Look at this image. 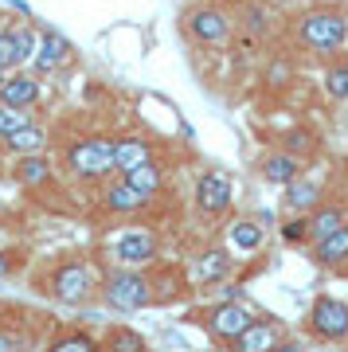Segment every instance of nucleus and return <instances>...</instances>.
<instances>
[{
  "label": "nucleus",
  "instance_id": "f257e3e1",
  "mask_svg": "<svg viewBox=\"0 0 348 352\" xmlns=\"http://www.w3.org/2000/svg\"><path fill=\"white\" fill-rule=\"evenodd\" d=\"M102 274H106V270L98 266V258H94L90 251L59 254V258L43 270V278H39V294L51 298V302L67 305V309L94 305V302H98Z\"/></svg>",
  "mask_w": 348,
  "mask_h": 352
},
{
  "label": "nucleus",
  "instance_id": "f03ea898",
  "mask_svg": "<svg viewBox=\"0 0 348 352\" xmlns=\"http://www.w3.org/2000/svg\"><path fill=\"white\" fill-rule=\"evenodd\" d=\"M98 305H106L113 314L153 309V305H157V294H153L149 270H145V266H110V270L102 274Z\"/></svg>",
  "mask_w": 348,
  "mask_h": 352
},
{
  "label": "nucleus",
  "instance_id": "7ed1b4c3",
  "mask_svg": "<svg viewBox=\"0 0 348 352\" xmlns=\"http://www.w3.org/2000/svg\"><path fill=\"white\" fill-rule=\"evenodd\" d=\"M254 317H259V309H250L247 302H212V305H199V309H188L184 321H196L199 333L212 340L215 349L231 352Z\"/></svg>",
  "mask_w": 348,
  "mask_h": 352
},
{
  "label": "nucleus",
  "instance_id": "20e7f679",
  "mask_svg": "<svg viewBox=\"0 0 348 352\" xmlns=\"http://www.w3.org/2000/svg\"><path fill=\"white\" fill-rule=\"evenodd\" d=\"M63 168L83 184H98L113 173V138H78L63 153Z\"/></svg>",
  "mask_w": 348,
  "mask_h": 352
},
{
  "label": "nucleus",
  "instance_id": "39448f33",
  "mask_svg": "<svg viewBox=\"0 0 348 352\" xmlns=\"http://www.w3.org/2000/svg\"><path fill=\"white\" fill-rule=\"evenodd\" d=\"M184 274H188V286L199 289V294H208V289H224L231 286L239 278V258L227 247H204V251H196L192 258L184 263Z\"/></svg>",
  "mask_w": 348,
  "mask_h": 352
},
{
  "label": "nucleus",
  "instance_id": "423d86ee",
  "mask_svg": "<svg viewBox=\"0 0 348 352\" xmlns=\"http://www.w3.org/2000/svg\"><path fill=\"white\" fill-rule=\"evenodd\" d=\"M106 254L113 266H149L164 254V239L153 227H122L106 239Z\"/></svg>",
  "mask_w": 348,
  "mask_h": 352
},
{
  "label": "nucleus",
  "instance_id": "0eeeda50",
  "mask_svg": "<svg viewBox=\"0 0 348 352\" xmlns=\"http://www.w3.org/2000/svg\"><path fill=\"white\" fill-rule=\"evenodd\" d=\"M192 204H196L199 219H208V223H224L227 215H231V208H235V176L224 173V168H208V173L196 180Z\"/></svg>",
  "mask_w": 348,
  "mask_h": 352
},
{
  "label": "nucleus",
  "instance_id": "6e6552de",
  "mask_svg": "<svg viewBox=\"0 0 348 352\" xmlns=\"http://www.w3.org/2000/svg\"><path fill=\"white\" fill-rule=\"evenodd\" d=\"M305 333L317 344H345L348 340V302L336 294H317L305 314Z\"/></svg>",
  "mask_w": 348,
  "mask_h": 352
},
{
  "label": "nucleus",
  "instance_id": "1a4fd4ad",
  "mask_svg": "<svg viewBox=\"0 0 348 352\" xmlns=\"http://www.w3.org/2000/svg\"><path fill=\"white\" fill-rule=\"evenodd\" d=\"M298 36L309 51H321V55L340 51L348 43V16L336 12V8H313V12L301 16Z\"/></svg>",
  "mask_w": 348,
  "mask_h": 352
},
{
  "label": "nucleus",
  "instance_id": "9d476101",
  "mask_svg": "<svg viewBox=\"0 0 348 352\" xmlns=\"http://www.w3.org/2000/svg\"><path fill=\"white\" fill-rule=\"evenodd\" d=\"M266 223L254 219V215H235V219H227L224 227V247L235 258H254V254L266 251Z\"/></svg>",
  "mask_w": 348,
  "mask_h": 352
},
{
  "label": "nucleus",
  "instance_id": "9b49d317",
  "mask_svg": "<svg viewBox=\"0 0 348 352\" xmlns=\"http://www.w3.org/2000/svg\"><path fill=\"white\" fill-rule=\"evenodd\" d=\"M329 200V180L317 173H301L294 184H286L282 188V215H309L317 204Z\"/></svg>",
  "mask_w": 348,
  "mask_h": 352
},
{
  "label": "nucleus",
  "instance_id": "f8f14e48",
  "mask_svg": "<svg viewBox=\"0 0 348 352\" xmlns=\"http://www.w3.org/2000/svg\"><path fill=\"white\" fill-rule=\"evenodd\" d=\"M184 24H188V36L196 43H227L231 32H235V20L224 8H192L184 16Z\"/></svg>",
  "mask_w": 348,
  "mask_h": 352
},
{
  "label": "nucleus",
  "instance_id": "ddd939ff",
  "mask_svg": "<svg viewBox=\"0 0 348 352\" xmlns=\"http://www.w3.org/2000/svg\"><path fill=\"white\" fill-rule=\"evenodd\" d=\"M290 337V329L278 321V317H266V314H259L254 321H250V329L243 333V337L235 340V349L231 352H274L282 340Z\"/></svg>",
  "mask_w": 348,
  "mask_h": 352
},
{
  "label": "nucleus",
  "instance_id": "4468645a",
  "mask_svg": "<svg viewBox=\"0 0 348 352\" xmlns=\"http://www.w3.org/2000/svg\"><path fill=\"white\" fill-rule=\"evenodd\" d=\"M39 352H102V333L90 325H55Z\"/></svg>",
  "mask_w": 348,
  "mask_h": 352
},
{
  "label": "nucleus",
  "instance_id": "2eb2a0df",
  "mask_svg": "<svg viewBox=\"0 0 348 352\" xmlns=\"http://www.w3.org/2000/svg\"><path fill=\"white\" fill-rule=\"evenodd\" d=\"M149 200H153V196H141V192L129 188L122 176H118V180H110V184L102 188L98 208L106 215H137V212H145V208H149Z\"/></svg>",
  "mask_w": 348,
  "mask_h": 352
},
{
  "label": "nucleus",
  "instance_id": "dca6fc26",
  "mask_svg": "<svg viewBox=\"0 0 348 352\" xmlns=\"http://www.w3.org/2000/svg\"><path fill=\"white\" fill-rule=\"evenodd\" d=\"M71 39L55 32V28H39V43H36V75H51L71 59Z\"/></svg>",
  "mask_w": 348,
  "mask_h": 352
},
{
  "label": "nucleus",
  "instance_id": "f3484780",
  "mask_svg": "<svg viewBox=\"0 0 348 352\" xmlns=\"http://www.w3.org/2000/svg\"><path fill=\"white\" fill-rule=\"evenodd\" d=\"M301 173H305V161L294 157V153H286V149H274V153H266V157L259 161V176L266 180V184H274V188L294 184Z\"/></svg>",
  "mask_w": 348,
  "mask_h": 352
},
{
  "label": "nucleus",
  "instance_id": "a211bd4d",
  "mask_svg": "<svg viewBox=\"0 0 348 352\" xmlns=\"http://www.w3.org/2000/svg\"><path fill=\"white\" fill-rule=\"evenodd\" d=\"M305 223H309V247H313V243L329 239L333 231H340V227L348 223V204H345V200H325V204H317V208L305 215Z\"/></svg>",
  "mask_w": 348,
  "mask_h": 352
},
{
  "label": "nucleus",
  "instance_id": "6ab92c4d",
  "mask_svg": "<svg viewBox=\"0 0 348 352\" xmlns=\"http://www.w3.org/2000/svg\"><path fill=\"white\" fill-rule=\"evenodd\" d=\"M149 161H153V145L145 138H137V133L113 138V173L118 176L133 173L137 164H149Z\"/></svg>",
  "mask_w": 348,
  "mask_h": 352
},
{
  "label": "nucleus",
  "instance_id": "aec40b11",
  "mask_svg": "<svg viewBox=\"0 0 348 352\" xmlns=\"http://www.w3.org/2000/svg\"><path fill=\"white\" fill-rule=\"evenodd\" d=\"M0 102H4V106H20V110L36 106L39 102V78L32 75V71H12V75L0 82Z\"/></svg>",
  "mask_w": 348,
  "mask_h": 352
},
{
  "label": "nucleus",
  "instance_id": "412c9836",
  "mask_svg": "<svg viewBox=\"0 0 348 352\" xmlns=\"http://www.w3.org/2000/svg\"><path fill=\"white\" fill-rule=\"evenodd\" d=\"M309 258H313V266H321V270H345L348 266V223L340 227V231H333L329 239L313 243Z\"/></svg>",
  "mask_w": 348,
  "mask_h": 352
},
{
  "label": "nucleus",
  "instance_id": "4be33fe9",
  "mask_svg": "<svg viewBox=\"0 0 348 352\" xmlns=\"http://www.w3.org/2000/svg\"><path fill=\"white\" fill-rule=\"evenodd\" d=\"M102 352H153L145 333L133 325H110L102 329Z\"/></svg>",
  "mask_w": 348,
  "mask_h": 352
},
{
  "label": "nucleus",
  "instance_id": "5701e85b",
  "mask_svg": "<svg viewBox=\"0 0 348 352\" xmlns=\"http://www.w3.org/2000/svg\"><path fill=\"white\" fill-rule=\"evenodd\" d=\"M12 176H16V184H24V188H43V184H51V161L43 153H36V157H16Z\"/></svg>",
  "mask_w": 348,
  "mask_h": 352
},
{
  "label": "nucleus",
  "instance_id": "b1692460",
  "mask_svg": "<svg viewBox=\"0 0 348 352\" xmlns=\"http://www.w3.org/2000/svg\"><path fill=\"white\" fill-rule=\"evenodd\" d=\"M4 149L16 153V157H36V153L47 149V129L39 122H28L24 129H16L12 138H4Z\"/></svg>",
  "mask_w": 348,
  "mask_h": 352
},
{
  "label": "nucleus",
  "instance_id": "393cba45",
  "mask_svg": "<svg viewBox=\"0 0 348 352\" xmlns=\"http://www.w3.org/2000/svg\"><path fill=\"white\" fill-rule=\"evenodd\" d=\"M122 180L129 184V188H137L141 196H157V192L164 188V180H168V176H164V168L157 161H149V164H137L133 173H125Z\"/></svg>",
  "mask_w": 348,
  "mask_h": 352
},
{
  "label": "nucleus",
  "instance_id": "a878e982",
  "mask_svg": "<svg viewBox=\"0 0 348 352\" xmlns=\"http://www.w3.org/2000/svg\"><path fill=\"white\" fill-rule=\"evenodd\" d=\"M32 340L16 321H8V309H0V352H28Z\"/></svg>",
  "mask_w": 348,
  "mask_h": 352
},
{
  "label": "nucleus",
  "instance_id": "bb28decb",
  "mask_svg": "<svg viewBox=\"0 0 348 352\" xmlns=\"http://www.w3.org/2000/svg\"><path fill=\"white\" fill-rule=\"evenodd\" d=\"M278 239L286 243V247H309V223H305V215H282Z\"/></svg>",
  "mask_w": 348,
  "mask_h": 352
},
{
  "label": "nucleus",
  "instance_id": "cd10ccee",
  "mask_svg": "<svg viewBox=\"0 0 348 352\" xmlns=\"http://www.w3.org/2000/svg\"><path fill=\"white\" fill-rule=\"evenodd\" d=\"M317 145H321V138L309 133V129H286V133H282V149L301 157V161H305L309 153H317Z\"/></svg>",
  "mask_w": 348,
  "mask_h": 352
},
{
  "label": "nucleus",
  "instance_id": "c85d7f7f",
  "mask_svg": "<svg viewBox=\"0 0 348 352\" xmlns=\"http://www.w3.org/2000/svg\"><path fill=\"white\" fill-rule=\"evenodd\" d=\"M20 71V55H16V28H0V82Z\"/></svg>",
  "mask_w": 348,
  "mask_h": 352
},
{
  "label": "nucleus",
  "instance_id": "c756f323",
  "mask_svg": "<svg viewBox=\"0 0 348 352\" xmlns=\"http://www.w3.org/2000/svg\"><path fill=\"white\" fill-rule=\"evenodd\" d=\"M325 94L333 102H348V63H333L325 71Z\"/></svg>",
  "mask_w": 348,
  "mask_h": 352
},
{
  "label": "nucleus",
  "instance_id": "7c9ffc66",
  "mask_svg": "<svg viewBox=\"0 0 348 352\" xmlns=\"http://www.w3.org/2000/svg\"><path fill=\"white\" fill-rule=\"evenodd\" d=\"M28 122H32L28 110H20V106H4V102H0V141L12 138L16 129H24Z\"/></svg>",
  "mask_w": 348,
  "mask_h": 352
},
{
  "label": "nucleus",
  "instance_id": "2f4dec72",
  "mask_svg": "<svg viewBox=\"0 0 348 352\" xmlns=\"http://www.w3.org/2000/svg\"><path fill=\"white\" fill-rule=\"evenodd\" d=\"M36 43H39L36 28H16V55H20V67L36 59Z\"/></svg>",
  "mask_w": 348,
  "mask_h": 352
},
{
  "label": "nucleus",
  "instance_id": "473e14b6",
  "mask_svg": "<svg viewBox=\"0 0 348 352\" xmlns=\"http://www.w3.org/2000/svg\"><path fill=\"white\" fill-rule=\"evenodd\" d=\"M16 266H20V251L4 247V251H0V282H4L8 274H16Z\"/></svg>",
  "mask_w": 348,
  "mask_h": 352
},
{
  "label": "nucleus",
  "instance_id": "72a5a7b5",
  "mask_svg": "<svg viewBox=\"0 0 348 352\" xmlns=\"http://www.w3.org/2000/svg\"><path fill=\"white\" fill-rule=\"evenodd\" d=\"M290 75H294V71H290V63H282V59H278V63H274V71H270V78H266V82H270V87H282V78H286V82H290Z\"/></svg>",
  "mask_w": 348,
  "mask_h": 352
},
{
  "label": "nucleus",
  "instance_id": "f704fd0d",
  "mask_svg": "<svg viewBox=\"0 0 348 352\" xmlns=\"http://www.w3.org/2000/svg\"><path fill=\"white\" fill-rule=\"evenodd\" d=\"M274 352H309V344H305V340H298V337H286Z\"/></svg>",
  "mask_w": 348,
  "mask_h": 352
}]
</instances>
